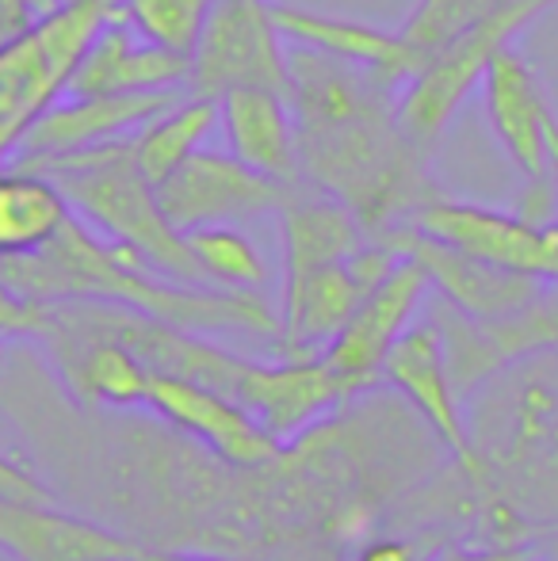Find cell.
Listing matches in <instances>:
<instances>
[{
  "mask_svg": "<svg viewBox=\"0 0 558 561\" xmlns=\"http://www.w3.org/2000/svg\"><path fill=\"white\" fill-rule=\"evenodd\" d=\"M505 466V485L524 489L532 496H558V382L544 375H532L516 390L509 409V436L498 447V458H486Z\"/></svg>",
  "mask_w": 558,
  "mask_h": 561,
  "instance_id": "cell-21",
  "label": "cell"
},
{
  "mask_svg": "<svg viewBox=\"0 0 558 561\" xmlns=\"http://www.w3.org/2000/svg\"><path fill=\"white\" fill-rule=\"evenodd\" d=\"M283 226V290L303 283L310 272L337 260L352 256L367 237V229L360 226V218L352 215L344 203H337L333 195L321 199H295L280 210Z\"/></svg>",
  "mask_w": 558,
  "mask_h": 561,
  "instance_id": "cell-22",
  "label": "cell"
},
{
  "mask_svg": "<svg viewBox=\"0 0 558 561\" xmlns=\"http://www.w3.org/2000/svg\"><path fill=\"white\" fill-rule=\"evenodd\" d=\"M379 378L410 398V405L418 409V416L429 424L432 436L452 450L455 466H459V473L470 485H490L486 458L478 455L467 421H463L459 390H455L452 370H447L444 333H440L436 321H413L387 352Z\"/></svg>",
  "mask_w": 558,
  "mask_h": 561,
  "instance_id": "cell-10",
  "label": "cell"
},
{
  "mask_svg": "<svg viewBox=\"0 0 558 561\" xmlns=\"http://www.w3.org/2000/svg\"><path fill=\"white\" fill-rule=\"evenodd\" d=\"M298 176L352 210L367 237H387L440 199L432 149L398 123V84L310 46L287 50Z\"/></svg>",
  "mask_w": 558,
  "mask_h": 561,
  "instance_id": "cell-1",
  "label": "cell"
},
{
  "mask_svg": "<svg viewBox=\"0 0 558 561\" xmlns=\"http://www.w3.org/2000/svg\"><path fill=\"white\" fill-rule=\"evenodd\" d=\"M115 12V0H73L0 43V161H12L23 134L50 112L81 54Z\"/></svg>",
  "mask_w": 558,
  "mask_h": 561,
  "instance_id": "cell-4",
  "label": "cell"
},
{
  "mask_svg": "<svg viewBox=\"0 0 558 561\" xmlns=\"http://www.w3.org/2000/svg\"><path fill=\"white\" fill-rule=\"evenodd\" d=\"M272 15H276L283 43L310 46V50L341 58L349 66L372 69V73L387 77L398 89L413 73H421V66L429 61L402 31H383L372 27V23L349 20V15H326L295 4H272Z\"/></svg>",
  "mask_w": 558,
  "mask_h": 561,
  "instance_id": "cell-17",
  "label": "cell"
},
{
  "mask_svg": "<svg viewBox=\"0 0 558 561\" xmlns=\"http://www.w3.org/2000/svg\"><path fill=\"white\" fill-rule=\"evenodd\" d=\"M547 169H551L555 192H558V115H555V107L547 112Z\"/></svg>",
  "mask_w": 558,
  "mask_h": 561,
  "instance_id": "cell-35",
  "label": "cell"
},
{
  "mask_svg": "<svg viewBox=\"0 0 558 561\" xmlns=\"http://www.w3.org/2000/svg\"><path fill=\"white\" fill-rule=\"evenodd\" d=\"M69 218L73 207L58 180L12 161L0 169V256H31L46 249Z\"/></svg>",
  "mask_w": 558,
  "mask_h": 561,
  "instance_id": "cell-23",
  "label": "cell"
},
{
  "mask_svg": "<svg viewBox=\"0 0 558 561\" xmlns=\"http://www.w3.org/2000/svg\"><path fill=\"white\" fill-rule=\"evenodd\" d=\"M0 363H4V336H0Z\"/></svg>",
  "mask_w": 558,
  "mask_h": 561,
  "instance_id": "cell-37",
  "label": "cell"
},
{
  "mask_svg": "<svg viewBox=\"0 0 558 561\" xmlns=\"http://www.w3.org/2000/svg\"><path fill=\"white\" fill-rule=\"evenodd\" d=\"M375 241L395 244L402 256L418 260L424 275H429V283L440 290V298L452 310L467 313L475 321H493L505 318V313H516L547 290V283L532 279V275L486 264V260L470 256L463 249H452V244L436 241V237L421 233L413 226H398L387 237H375Z\"/></svg>",
  "mask_w": 558,
  "mask_h": 561,
  "instance_id": "cell-13",
  "label": "cell"
},
{
  "mask_svg": "<svg viewBox=\"0 0 558 561\" xmlns=\"http://www.w3.org/2000/svg\"><path fill=\"white\" fill-rule=\"evenodd\" d=\"M432 290L429 275L418 260L402 256L398 267L356 306V313L349 318V325L341 329L326 344L321 359L337 370V375L352 378L360 386L379 382V370L387 352L398 344V336L413 325L424 295Z\"/></svg>",
  "mask_w": 558,
  "mask_h": 561,
  "instance_id": "cell-14",
  "label": "cell"
},
{
  "mask_svg": "<svg viewBox=\"0 0 558 561\" xmlns=\"http://www.w3.org/2000/svg\"><path fill=\"white\" fill-rule=\"evenodd\" d=\"M532 550H536V558L558 561V527H544V531L536 535V542H532Z\"/></svg>",
  "mask_w": 558,
  "mask_h": 561,
  "instance_id": "cell-36",
  "label": "cell"
},
{
  "mask_svg": "<svg viewBox=\"0 0 558 561\" xmlns=\"http://www.w3.org/2000/svg\"><path fill=\"white\" fill-rule=\"evenodd\" d=\"M215 0H115V15L130 23L146 43L192 58Z\"/></svg>",
  "mask_w": 558,
  "mask_h": 561,
  "instance_id": "cell-27",
  "label": "cell"
},
{
  "mask_svg": "<svg viewBox=\"0 0 558 561\" xmlns=\"http://www.w3.org/2000/svg\"><path fill=\"white\" fill-rule=\"evenodd\" d=\"M436 561H536L532 547H452Z\"/></svg>",
  "mask_w": 558,
  "mask_h": 561,
  "instance_id": "cell-32",
  "label": "cell"
},
{
  "mask_svg": "<svg viewBox=\"0 0 558 561\" xmlns=\"http://www.w3.org/2000/svg\"><path fill=\"white\" fill-rule=\"evenodd\" d=\"M536 561H551V558H536Z\"/></svg>",
  "mask_w": 558,
  "mask_h": 561,
  "instance_id": "cell-39",
  "label": "cell"
},
{
  "mask_svg": "<svg viewBox=\"0 0 558 561\" xmlns=\"http://www.w3.org/2000/svg\"><path fill=\"white\" fill-rule=\"evenodd\" d=\"M356 561H421L410 539H367L356 550Z\"/></svg>",
  "mask_w": 558,
  "mask_h": 561,
  "instance_id": "cell-33",
  "label": "cell"
},
{
  "mask_svg": "<svg viewBox=\"0 0 558 561\" xmlns=\"http://www.w3.org/2000/svg\"><path fill=\"white\" fill-rule=\"evenodd\" d=\"M146 405L161 421H169L172 428H180L184 436H192L200 447H207L210 455L238 466V470L269 466L283 450L280 439L264 424H257L238 401L203 382H192V378L153 370Z\"/></svg>",
  "mask_w": 558,
  "mask_h": 561,
  "instance_id": "cell-12",
  "label": "cell"
},
{
  "mask_svg": "<svg viewBox=\"0 0 558 561\" xmlns=\"http://www.w3.org/2000/svg\"><path fill=\"white\" fill-rule=\"evenodd\" d=\"M558 0H513L509 8L493 12L490 20L475 23L470 31L455 35L447 46H440L421 73L398 89V123L406 126L413 141L432 149L444 130L452 126L463 100L486 81V69L505 46H513L516 35L532 27L539 15H547Z\"/></svg>",
  "mask_w": 558,
  "mask_h": 561,
  "instance_id": "cell-5",
  "label": "cell"
},
{
  "mask_svg": "<svg viewBox=\"0 0 558 561\" xmlns=\"http://www.w3.org/2000/svg\"><path fill=\"white\" fill-rule=\"evenodd\" d=\"M295 195V184L261 176L234 153H215V149L192 153L172 176L157 184V203L180 233L280 215Z\"/></svg>",
  "mask_w": 558,
  "mask_h": 561,
  "instance_id": "cell-7",
  "label": "cell"
},
{
  "mask_svg": "<svg viewBox=\"0 0 558 561\" xmlns=\"http://www.w3.org/2000/svg\"><path fill=\"white\" fill-rule=\"evenodd\" d=\"M46 347L81 398L104 401L112 409L146 405L153 370L127 344L119 340H46Z\"/></svg>",
  "mask_w": 558,
  "mask_h": 561,
  "instance_id": "cell-24",
  "label": "cell"
},
{
  "mask_svg": "<svg viewBox=\"0 0 558 561\" xmlns=\"http://www.w3.org/2000/svg\"><path fill=\"white\" fill-rule=\"evenodd\" d=\"M413 229L436 241L463 249L470 256L498 264L505 272H521L532 279L558 287V222H532L521 210H493L478 203L432 199L410 218Z\"/></svg>",
  "mask_w": 558,
  "mask_h": 561,
  "instance_id": "cell-9",
  "label": "cell"
},
{
  "mask_svg": "<svg viewBox=\"0 0 558 561\" xmlns=\"http://www.w3.org/2000/svg\"><path fill=\"white\" fill-rule=\"evenodd\" d=\"M509 4H513V0H418L398 31L418 46L424 58H432V54L452 43L455 35L470 31L475 23L490 20L493 12H501V8H509Z\"/></svg>",
  "mask_w": 558,
  "mask_h": 561,
  "instance_id": "cell-28",
  "label": "cell"
},
{
  "mask_svg": "<svg viewBox=\"0 0 558 561\" xmlns=\"http://www.w3.org/2000/svg\"><path fill=\"white\" fill-rule=\"evenodd\" d=\"M135 561H234V558H218V554H195V550H161V547H138Z\"/></svg>",
  "mask_w": 558,
  "mask_h": 561,
  "instance_id": "cell-34",
  "label": "cell"
},
{
  "mask_svg": "<svg viewBox=\"0 0 558 561\" xmlns=\"http://www.w3.org/2000/svg\"><path fill=\"white\" fill-rule=\"evenodd\" d=\"M184 237L203 279L210 287H223V290L269 287V264H264L261 249L238 226H203V229H187Z\"/></svg>",
  "mask_w": 558,
  "mask_h": 561,
  "instance_id": "cell-26",
  "label": "cell"
},
{
  "mask_svg": "<svg viewBox=\"0 0 558 561\" xmlns=\"http://www.w3.org/2000/svg\"><path fill=\"white\" fill-rule=\"evenodd\" d=\"M364 390L367 386L337 375L321 355H306V359L283 355L280 363L241 359L226 386V398L238 401L280 444H291L306 436L326 413L349 405Z\"/></svg>",
  "mask_w": 558,
  "mask_h": 561,
  "instance_id": "cell-8",
  "label": "cell"
},
{
  "mask_svg": "<svg viewBox=\"0 0 558 561\" xmlns=\"http://www.w3.org/2000/svg\"><path fill=\"white\" fill-rule=\"evenodd\" d=\"M276 89L291 96L287 46L269 0H215L192 50V96L223 100L230 89Z\"/></svg>",
  "mask_w": 558,
  "mask_h": 561,
  "instance_id": "cell-6",
  "label": "cell"
},
{
  "mask_svg": "<svg viewBox=\"0 0 558 561\" xmlns=\"http://www.w3.org/2000/svg\"><path fill=\"white\" fill-rule=\"evenodd\" d=\"M61 0H0V43L15 38L20 31H27L31 23H38L43 15H50Z\"/></svg>",
  "mask_w": 558,
  "mask_h": 561,
  "instance_id": "cell-31",
  "label": "cell"
},
{
  "mask_svg": "<svg viewBox=\"0 0 558 561\" xmlns=\"http://www.w3.org/2000/svg\"><path fill=\"white\" fill-rule=\"evenodd\" d=\"M0 283L35 302H112L187 333L280 340V310H272L261 290L187 287L164 279L135 249L100 237L77 210L46 249L31 256H0Z\"/></svg>",
  "mask_w": 558,
  "mask_h": 561,
  "instance_id": "cell-2",
  "label": "cell"
},
{
  "mask_svg": "<svg viewBox=\"0 0 558 561\" xmlns=\"http://www.w3.org/2000/svg\"><path fill=\"white\" fill-rule=\"evenodd\" d=\"M46 321V302L15 295L0 283V336H38Z\"/></svg>",
  "mask_w": 558,
  "mask_h": 561,
  "instance_id": "cell-29",
  "label": "cell"
},
{
  "mask_svg": "<svg viewBox=\"0 0 558 561\" xmlns=\"http://www.w3.org/2000/svg\"><path fill=\"white\" fill-rule=\"evenodd\" d=\"M192 58L146 43L123 15H107L104 27L81 54L66 96H123V92L187 89Z\"/></svg>",
  "mask_w": 558,
  "mask_h": 561,
  "instance_id": "cell-16",
  "label": "cell"
},
{
  "mask_svg": "<svg viewBox=\"0 0 558 561\" xmlns=\"http://www.w3.org/2000/svg\"><path fill=\"white\" fill-rule=\"evenodd\" d=\"M0 501H23V504H58V496L12 455L0 450Z\"/></svg>",
  "mask_w": 558,
  "mask_h": 561,
  "instance_id": "cell-30",
  "label": "cell"
},
{
  "mask_svg": "<svg viewBox=\"0 0 558 561\" xmlns=\"http://www.w3.org/2000/svg\"><path fill=\"white\" fill-rule=\"evenodd\" d=\"M61 4H73V0H61Z\"/></svg>",
  "mask_w": 558,
  "mask_h": 561,
  "instance_id": "cell-38",
  "label": "cell"
},
{
  "mask_svg": "<svg viewBox=\"0 0 558 561\" xmlns=\"http://www.w3.org/2000/svg\"><path fill=\"white\" fill-rule=\"evenodd\" d=\"M218 126L241 164L283 184L298 180V138L291 100L276 89H230L218 100Z\"/></svg>",
  "mask_w": 558,
  "mask_h": 561,
  "instance_id": "cell-20",
  "label": "cell"
},
{
  "mask_svg": "<svg viewBox=\"0 0 558 561\" xmlns=\"http://www.w3.org/2000/svg\"><path fill=\"white\" fill-rule=\"evenodd\" d=\"M0 550L15 561H135L138 542L69 516L61 504L0 501Z\"/></svg>",
  "mask_w": 558,
  "mask_h": 561,
  "instance_id": "cell-19",
  "label": "cell"
},
{
  "mask_svg": "<svg viewBox=\"0 0 558 561\" xmlns=\"http://www.w3.org/2000/svg\"><path fill=\"white\" fill-rule=\"evenodd\" d=\"M482 92L490 126L513 169L524 180L551 176V169H547V112H551V104H547L544 84H539L536 69L528 66V58L505 46L486 69Z\"/></svg>",
  "mask_w": 558,
  "mask_h": 561,
  "instance_id": "cell-18",
  "label": "cell"
},
{
  "mask_svg": "<svg viewBox=\"0 0 558 561\" xmlns=\"http://www.w3.org/2000/svg\"><path fill=\"white\" fill-rule=\"evenodd\" d=\"M130 138L12 164H23V169L46 172L50 180H58L69 207L84 222L107 241L135 249L157 275H164L172 283H187V287H210L203 279L200 264H195L192 249H187V237L164 218L161 203H157V187L141 176V169L135 164Z\"/></svg>",
  "mask_w": 558,
  "mask_h": 561,
  "instance_id": "cell-3",
  "label": "cell"
},
{
  "mask_svg": "<svg viewBox=\"0 0 558 561\" xmlns=\"http://www.w3.org/2000/svg\"><path fill=\"white\" fill-rule=\"evenodd\" d=\"M184 96V89L172 92H123V96H61L50 112L35 118L23 134L12 161H38V157H61L77 149L107 146L138 134L153 115Z\"/></svg>",
  "mask_w": 558,
  "mask_h": 561,
  "instance_id": "cell-15",
  "label": "cell"
},
{
  "mask_svg": "<svg viewBox=\"0 0 558 561\" xmlns=\"http://www.w3.org/2000/svg\"><path fill=\"white\" fill-rule=\"evenodd\" d=\"M432 321L444 333L447 370H452L455 390L467 393L482 386L490 375H498L501 367H509L513 359H521V355L558 347V287L544 290L524 310L493 321H475L467 313L452 310L447 302Z\"/></svg>",
  "mask_w": 558,
  "mask_h": 561,
  "instance_id": "cell-11",
  "label": "cell"
},
{
  "mask_svg": "<svg viewBox=\"0 0 558 561\" xmlns=\"http://www.w3.org/2000/svg\"><path fill=\"white\" fill-rule=\"evenodd\" d=\"M215 126H218V100L184 92L176 104H169L161 115H153L135 138H130V153H135L141 176L157 187L164 176H172L187 157L200 153L203 141L210 138Z\"/></svg>",
  "mask_w": 558,
  "mask_h": 561,
  "instance_id": "cell-25",
  "label": "cell"
}]
</instances>
